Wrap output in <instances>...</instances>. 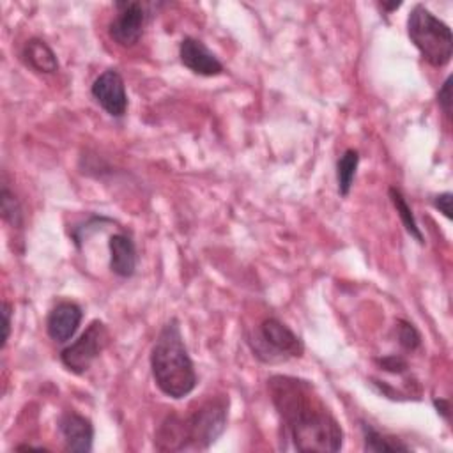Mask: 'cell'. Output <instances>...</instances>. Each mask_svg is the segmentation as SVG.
I'll return each mask as SVG.
<instances>
[{
	"instance_id": "obj_11",
	"label": "cell",
	"mask_w": 453,
	"mask_h": 453,
	"mask_svg": "<svg viewBox=\"0 0 453 453\" xmlns=\"http://www.w3.org/2000/svg\"><path fill=\"white\" fill-rule=\"evenodd\" d=\"M58 430L64 437L67 451H80V453L92 451L94 425L87 416L78 414L74 411H65L58 418Z\"/></svg>"
},
{
	"instance_id": "obj_21",
	"label": "cell",
	"mask_w": 453,
	"mask_h": 453,
	"mask_svg": "<svg viewBox=\"0 0 453 453\" xmlns=\"http://www.w3.org/2000/svg\"><path fill=\"white\" fill-rule=\"evenodd\" d=\"M434 207L442 212L448 219H451V193H439L434 196Z\"/></svg>"
},
{
	"instance_id": "obj_15",
	"label": "cell",
	"mask_w": 453,
	"mask_h": 453,
	"mask_svg": "<svg viewBox=\"0 0 453 453\" xmlns=\"http://www.w3.org/2000/svg\"><path fill=\"white\" fill-rule=\"evenodd\" d=\"M388 193H389V200H391L393 207L396 209V214L400 216L402 225H403V228L407 230V234H409L411 237H414L419 244H423V242H425V237H423V234H421V228L418 226V221H416V218H414V212H412V209H411L407 198L403 196V193H402L398 188H395V186L389 188Z\"/></svg>"
},
{
	"instance_id": "obj_5",
	"label": "cell",
	"mask_w": 453,
	"mask_h": 453,
	"mask_svg": "<svg viewBox=\"0 0 453 453\" xmlns=\"http://www.w3.org/2000/svg\"><path fill=\"white\" fill-rule=\"evenodd\" d=\"M253 354L264 363H278L301 357L304 352L303 340L276 317L264 319L253 336L248 338Z\"/></svg>"
},
{
	"instance_id": "obj_12",
	"label": "cell",
	"mask_w": 453,
	"mask_h": 453,
	"mask_svg": "<svg viewBox=\"0 0 453 453\" xmlns=\"http://www.w3.org/2000/svg\"><path fill=\"white\" fill-rule=\"evenodd\" d=\"M110 250V269L120 278H131L136 271L138 253L131 235L117 232L108 241Z\"/></svg>"
},
{
	"instance_id": "obj_22",
	"label": "cell",
	"mask_w": 453,
	"mask_h": 453,
	"mask_svg": "<svg viewBox=\"0 0 453 453\" xmlns=\"http://www.w3.org/2000/svg\"><path fill=\"white\" fill-rule=\"evenodd\" d=\"M11 311H12V306H11L7 301H4V303H2V319H4V322H2V327H4L2 349H5L7 340H9V336H11Z\"/></svg>"
},
{
	"instance_id": "obj_2",
	"label": "cell",
	"mask_w": 453,
	"mask_h": 453,
	"mask_svg": "<svg viewBox=\"0 0 453 453\" xmlns=\"http://www.w3.org/2000/svg\"><path fill=\"white\" fill-rule=\"evenodd\" d=\"M226 418L228 396H209L184 416L168 414L156 430L154 446L159 451L207 449L225 432Z\"/></svg>"
},
{
	"instance_id": "obj_13",
	"label": "cell",
	"mask_w": 453,
	"mask_h": 453,
	"mask_svg": "<svg viewBox=\"0 0 453 453\" xmlns=\"http://www.w3.org/2000/svg\"><path fill=\"white\" fill-rule=\"evenodd\" d=\"M21 60L41 74H53L58 71V60L55 51L39 37L28 39L21 48Z\"/></svg>"
},
{
	"instance_id": "obj_6",
	"label": "cell",
	"mask_w": 453,
	"mask_h": 453,
	"mask_svg": "<svg viewBox=\"0 0 453 453\" xmlns=\"http://www.w3.org/2000/svg\"><path fill=\"white\" fill-rule=\"evenodd\" d=\"M110 343V331L103 320H92L78 340L60 350L62 365L76 373H85Z\"/></svg>"
},
{
	"instance_id": "obj_9",
	"label": "cell",
	"mask_w": 453,
	"mask_h": 453,
	"mask_svg": "<svg viewBox=\"0 0 453 453\" xmlns=\"http://www.w3.org/2000/svg\"><path fill=\"white\" fill-rule=\"evenodd\" d=\"M83 319V310L80 304L73 301H60L57 303L46 319V333L57 343L69 342Z\"/></svg>"
},
{
	"instance_id": "obj_19",
	"label": "cell",
	"mask_w": 453,
	"mask_h": 453,
	"mask_svg": "<svg viewBox=\"0 0 453 453\" xmlns=\"http://www.w3.org/2000/svg\"><path fill=\"white\" fill-rule=\"evenodd\" d=\"M377 365L386 370V372H391V373H403L407 372L409 365L407 361L402 357V356H396V354H389V356H384V357H379L375 359Z\"/></svg>"
},
{
	"instance_id": "obj_1",
	"label": "cell",
	"mask_w": 453,
	"mask_h": 453,
	"mask_svg": "<svg viewBox=\"0 0 453 453\" xmlns=\"http://www.w3.org/2000/svg\"><path fill=\"white\" fill-rule=\"evenodd\" d=\"M271 402L280 416L283 437L297 451L334 453L343 446V430L327 411L311 382L290 375L267 380Z\"/></svg>"
},
{
	"instance_id": "obj_24",
	"label": "cell",
	"mask_w": 453,
	"mask_h": 453,
	"mask_svg": "<svg viewBox=\"0 0 453 453\" xmlns=\"http://www.w3.org/2000/svg\"><path fill=\"white\" fill-rule=\"evenodd\" d=\"M16 449H39V451H42V449H46V448H42V446H32V444H21V446H18Z\"/></svg>"
},
{
	"instance_id": "obj_10",
	"label": "cell",
	"mask_w": 453,
	"mask_h": 453,
	"mask_svg": "<svg viewBox=\"0 0 453 453\" xmlns=\"http://www.w3.org/2000/svg\"><path fill=\"white\" fill-rule=\"evenodd\" d=\"M179 58L184 67L200 76H218L225 71L218 57L202 41L195 37H184L180 41Z\"/></svg>"
},
{
	"instance_id": "obj_25",
	"label": "cell",
	"mask_w": 453,
	"mask_h": 453,
	"mask_svg": "<svg viewBox=\"0 0 453 453\" xmlns=\"http://www.w3.org/2000/svg\"><path fill=\"white\" fill-rule=\"evenodd\" d=\"M382 7L388 9V11H395V9L400 7V2H395V4H382Z\"/></svg>"
},
{
	"instance_id": "obj_16",
	"label": "cell",
	"mask_w": 453,
	"mask_h": 453,
	"mask_svg": "<svg viewBox=\"0 0 453 453\" xmlns=\"http://www.w3.org/2000/svg\"><path fill=\"white\" fill-rule=\"evenodd\" d=\"M357 165H359V152L356 149H347L340 156L336 163V180H338V193L342 196H347L350 193L352 182L356 179Z\"/></svg>"
},
{
	"instance_id": "obj_4",
	"label": "cell",
	"mask_w": 453,
	"mask_h": 453,
	"mask_svg": "<svg viewBox=\"0 0 453 453\" xmlns=\"http://www.w3.org/2000/svg\"><path fill=\"white\" fill-rule=\"evenodd\" d=\"M407 34L421 57L434 67H442L453 55L451 28L418 4L407 16Z\"/></svg>"
},
{
	"instance_id": "obj_8",
	"label": "cell",
	"mask_w": 453,
	"mask_h": 453,
	"mask_svg": "<svg viewBox=\"0 0 453 453\" xmlns=\"http://www.w3.org/2000/svg\"><path fill=\"white\" fill-rule=\"evenodd\" d=\"M90 94L96 103L111 117L120 119L127 110V94L124 78L117 69L103 71L92 83Z\"/></svg>"
},
{
	"instance_id": "obj_7",
	"label": "cell",
	"mask_w": 453,
	"mask_h": 453,
	"mask_svg": "<svg viewBox=\"0 0 453 453\" xmlns=\"http://www.w3.org/2000/svg\"><path fill=\"white\" fill-rule=\"evenodd\" d=\"M117 14L110 21L108 34L122 48L134 46L142 35L147 23V9L142 2H115Z\"/></svg>"
},
{
	"instance_id": "obj_18",
	"label": "cell",
	"mask_w": 453,
	"mask_h": 453,
	"mask_svg": "<svg viewBox=\"0 0 453 453\" xmlns=\"http://www.w3.org/2000/svg\"><path fill=\"white\" fill-rule=\"evenodd\" d=\"M396 338L405 350H416L421 345V334L409 320L400 319L396 322Z\"/></svg>"
},
{
	"instance_id": "obj_20",
	"label": "cell",
	"mask_w": 453,
	"mask_h": 453,
	"mask_svg": "<svg viewBox=\"0 0 453 453\" xmlns=\"http://www.w3.org/2000/svg\"><path fill=\"white\" fill-rule=\"evenodd\" d=\"M437 103L446 117H451V78L448 76L437 92Z\"/></svg>"
},
{
	"instance_id": "obj_14",
	"label": "cell",
	"mask_w": 453,
	"mask_h": 453,
	"mask_svg": "<svg viewBox=\"0 0 453 453\" xmlns=\"http://www.w3.org/2000/svg\"><path fill=\"white\" fill-rule=\"evenodd\" d=\"M361 430H363V448H365V451H375V453L411 451V446L402 442L398 437L382 434L368 423H363Z\"/></svg>"
},
{
	"instance_id": "obj_3",
	"label": "cell",
	"mask_w": 453,
	"mask_h": 453,
	"mask_svg": "<svg viewBox=\"0 0 453 453\" xmlns=\"http://www.w3.org/2000/svg\"><path fill=\"white\" fill-rule=\"evenodd\" d=\"M150 372L159 391L173 400L196 388V372L177 319H170L157 333L150 349Z\"/></svg>"
},
{
	"instance_id": "obj_17",
	"label": "cell",
	"mask_w": 453,
	"mask_h": 453,
	"mask_svg": "<svg viewBox=\"0 0 453 453\" xmlns=\"http://www.w3.org/2000/svg\"><path fill=\"white\" fill-rule=\"evenodd\" d=\"M0 211H2V218L11 226L19 228L23 225L21 205H19L18 198L14 196V193L9 189V186L5 182L2 184V193H0Z\"/></svg>"
},
{
	"instance_id": "obj_23",
	"label": "cell",
	"mask_w": 453,
	"mask_h": 453,
	"mask_svg": "<svg viewBox=\"0 0 453 453\" xmlns=\"http://www.w3.org/2000/svg\"><path fill=\"white\" fill-rule=\"evenodd\" d=\"M434 407L437 409V412L446 419L449 421V402L444 400V398H434Z\"/></svg>"
}]
</instances>
